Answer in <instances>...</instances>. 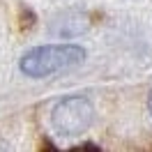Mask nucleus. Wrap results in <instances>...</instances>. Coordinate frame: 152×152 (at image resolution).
I'll list each match as a JSON object with an SVG mask.
<instances>
[{"label":"nucleus","mask_w":152,"mask_h":152,"mask_svg":"<svg viewBox=\"0 0 152 152\" xmlns=\"http://www.w3.org/2000/svg\"><path fill=\"white\" fill-rule=\"evenodd\" d=\"M78 150H99L97 145H78Z\"/></svg>","instance_id":"obj_4"},{"label":"nucleus","mask_w":152,"mask_h":152,"mask_svg":"<svg viewBox=\"0 0 152 152\" xmlns=\"http://www.w3.org/2000/svg\"><path fill=\"white\" fill-rule=\"evenodd\" d=\"M92 122H95V106L83 95L65 97L62 102L53 106V113H51L53 132L65 138H76L86 134L92 127Z\"/></svg>","instance_id":"obj_2"},{"label":"nucleus","mask_w":152,"mask_h":152,"mask_svg":"<svg viewBox=\"0 0 152 152\" xmlns=\"http://www.w3.org/2000/svg\"><path fill=\"white\" fill-rule=\"evenodd\" d=\"M86 48L78 44H48V46L30 48L19 60V67L30 78H44L78 67L81 62H86Z\"/></svg>","instance_id":"obj_1"},{"label":"nucleus","mask_w":152,"mask_h":152,"mask_svg":"<svg viewBox=\"0 0 152 152\" xmlns=\"http://www.w3.org/2000/svg\"><path fill=\"white\" fill-rule=\"evenodd\" d=\"M88 28H90V19L88 14L78 10L62 12L60 16L51 21V35L56 37H76V35H83Z\"/></svg>","instance_id":"obj_3"},{"label":"nucleus","mask_w":152,"mask_h":152,"mask_svg":"<svg viewBox=\"0 0 152 152\" xmlns=\"http://www.w3.org/2000/svg\"><path fill=\"white\" fill-rule=\"evenodd\" d=\"M148 111H150V115H152V92H150V97H148Z\"/></svg>","instance_id":"obj_5"}]
</instances>
